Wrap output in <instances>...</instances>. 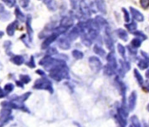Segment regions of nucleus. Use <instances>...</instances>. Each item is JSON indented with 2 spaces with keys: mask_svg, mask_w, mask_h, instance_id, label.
<instances>
[{
  "mask_svg": "<svg viewBox=\"0 0 149 127\" xmlns=\"http://www.w3.org/2000/svg\"><path fill=\"white\" fill-rule=\"evenodd\" d=\"M33 87L35 89H38V90H47V91H50L52 93L53 92V90H52V83L45 78H40V79H38Z\"/></svg>",
  "mask_w": 149,
  "mask_h": 127,
  "instance_id": "obj_1",
  "label": "nucleus"
},
{
  "mask_svg": "<svg viewBox=\"0 0 149 127\" xmlns=\"http://www.w3.org/2000/svg\"><path fill=\"white\" fill-rule=\"evenodd\" d=\"M89 65H90V68L92 69V71L94 72H99L102 68L101 61L100 60L99 58H97L95 56L89 58Z\"/></svg>",
  "mask_w": 149,
  "mask_h": 127,
  "instance_id": "obj_2",
  "label": "nucleus"
},
{
  "mask_svg": "<svg viewBox=\"0 0 149 127\" xmlns=\"http://www.w3.org/2000/svg\"><path fill=\"white\" fill-rule=\"evenodd\" d=\"M105 44L107 47L108 50H110L112 52L114 51V44H113V40L112 38V36L109 32V27L108 25L107 26V29H106V34H105Z\"/></svg>",
  "mask_w": 149,
  "mask_h": 127,
  "instance_id": "obj_3",
  "label": "nucleus"
},
{
  "mask_svg": "<svg viewBox=\"0 0 149 127\" xmlns=\"http://www.w3.org/2000/svg\"><path fill=\"white\" fill-rule=\"evenodd\" d=\"M137 103V92L135 91L132 92L128 98V104H127V109L129 112H133L136 106Z\"/></svg>",
  "mask_w": 149,
  "mask_h": 127,
  "instance_id": "obj_4",
  "label": "nucleus"
},
{
  "mask_svg": "<svg viewBox=\"0 0 149 127\" xmlns=\"http://www.w3.org/2000/svg\"><path fill=\"white\" fill-rule=\"evenodd\" d=\"M10 108L5 107L4 109H3L0 112V126L4 125L6 122H8L10 117Z\"/></svg>",
  "mask_w": 149,
  "mask_h": 127,
  "instance_id": "obj_5",
  "label": "nucleus"
},
{
  "mask_svg": "<svg viewBox=\"0 0 149 127\" xmlns=\"http://www.w3.org/2000/svg\"><path fill=\"white\" fill-rule=\"evenodd\" d=\"M107 62H108V65L113 70V71H116L117 68H118V63L116 61V58L114 56V54L113 52L109 53L107 57Z\"/></svg>",
  "mask_w": 149,
  "mask_h": 127,
  "instance_id": "obj_6",
  "label": "nucleus"
},
{
  "mask_svg": "<svg viewBox=\"0 0 149 127\" xmlns=\"http://www.w3.org/2000/svg\"><path fill=\"white\" fill-rule=\"evenodd\" d=\"M130 11H131V14L134 17V20L138 21V22H143L144 21V15L140 11L138 10L137 9L134 8V7H130Z\"/></svg>",
  "mask_w": 149,
  "mask_h": 127,
  "instance_id": "obj_7",
  "label": "nucleus"
},
{
  "mask_svg": "<svg viewBox=\"0 0 149 127\" xmlns=\"http://www.w3.org/2000/svg\"><path fill=\"white\" fill-rule=\"evenodd\" d=\"M58 36V35L57 33L52 32V34H51L50 36H48V37H46V39L43 42V44H42V48H43V49L48 48V47L50 46V44H51L54 40L57 39Z\"/></svg>",
  "mask_w": 149,
  "mask_h": 127,
  "instance_id": "obj_8",
  "label": "nucleus"
},
{
  "mask_svg": "<svg viewBox=\"0 0 149 127\" xmlns=\"http://www.w3.org/2000/svg\"><path fill=\"white\" fill-rule=\"evenodd\" d=\"M80 35V30L79 29V27L78 26H75V27H73L71 31H70V32H69V34H68V39L69 40H71V41H74V40H76L78 37H79V36Z\"/></svg>",
  "mask_w": 149,
  "mask_h": 127,
  "instance_id": "obj_9",
  "label": "nucleus"
},
{
  "mask_svg": "<svg viewBox=\"0 0 149 127\" xmlns=\"http://www.w3.org/2000/svg\"><path fill=\"white\" fill-rule=\"evenodd\" d=\"M79 10L82 13V15L85 17H90V15H91L90 9L85 1H81L79 3Z\"/></svg>",
  "mask_w": 149,
  "mask_h": 127,
  "instance_id": "obj_10",
  "label": "nucleus"
},
{
  "mask_svg": "<svg viewBox=\"0 0 149 127\" xmlns=\"http://www.w3.org/2000/svg\"><path fill=\"white\" fill-rule=\"evenodd\" d=\"M58 46L63 49V50H68L71 47V44H70V40L68 38L65 37H61L59 38V40L58 41Z\"/></svg>",
  "mask_w": 149,
  "mask_h": 127,
  "instance_id": "obj_11",
  "label": "nucleus"
},
{
  "mask_svg": "<svg viewBox=\"0 0 149 127\" xmlns=\"http://www.w3.org/2000/svg\"><path fill=\"white\" fill-rule=\"evenodd\" d=\"M97 9L103 14H107V5L105 0H95Z\"/></svg>",
  "mask_w": 149,
  "mask_h": 127,
  "instance_id": "obj_12",
  "label": "nucleus"
},
{
  "mask_svg": "<svg viewBox=\"0 0 149 127\" xmlns=\"http://www.w3.org/2000/svg\"><path fill=\"white\" fill-rule=\"evenodd\" d=\"M73 24V19L69 17H64L62 19H61V22H60V25L69 29L72 25Z\"/></svg>",
  "mask_w": 149,
  "mask_h": 127,
  "instance_id": "obj_13",
  "label": "nucleus"
},
{
  "mask_svg": "<svg viewBox=\"0 0 149 127\" xmlns=\"http://www.w3.org/2000/svg\"><path fill=\"white\" fill-rule=\"evenodd\" d=\"M116 33H117V35H118V37L120 38V39H122L123 41H127V39H128V34H127V32L124 30V29H122V28H120V29H117L116 30Z\"/></svg>",
  "mask_w": 149,
  "mask_h": 127,
  "instance_id": "obj_14",
  "label": "nucleus"
},
{
  "mask_svg": "<svg viewBox=\"0 0 149 127\" xmlns=\"http://www.w3.org/2000/svg\"><path fill=\"white\" fill-rule=\"evenodd\" d=\"M45 3L46 4L47 8L52 10V11H55L57 9V3L55 0H44Z\"/></svg>",
  "mask_w": 149,
  "mask_h": 127,
  "instance_id": "obj_15",
  "label": "nucleus"
},
{
  "mask_svg": "<svg viewBox=\"0 0 149 127\" xmlns=\"http://www.w3.org/2000/svg\"><path fill=\"white\" fill-rule=\"evenodd\" d=\"M31 16L28 17L27 20H26V28H27V32H28V36L30 37V40L32 39V34H33V31H32V28L31 26Z\"/></svg>",
  "mask_w": 149,
  "mask_h": 127,
  "instance_id": "obj_16",
  "label": "nucleus"
},
{
  "mask_svg": "<svg viewBox=\"0 0 149 127\" xmlns=\"http://www.w3.org/2000/svg\"><path fill=\"white\" fill-rule=\"evenodd\" d=\"M134 77H135V78H136V80H137L139 85L143 86V85H144L145 82H144V79H143V77L141 76V74L139 72V71H138L137 69H134Z\"/></svg>",
  "mask_w": 149,
  "mask_h": 127,
  "instance_id": "obj_17",
  "label": "nucleus"
},
{
  "mask_svg": "<svg viewBox=\"0 0 149 127\" xmlns=\"http://www.w3.org/2000/svg\"><path fill=\"white\" fill-rule=\"evenodd\" d=\"M16 25H17V21H16V22H13V23H11V24H10L7 26L6 31H7V34H8L9 36H13V35H14L15 29H16Z\"/></svg>",
  "mask_w": 149,
  "mask_h": 127,
  "instance_id": "obj_18",
  "label": "nucleus"
},
{
  "mask_svg": "<svg viewBox=\"0 0 149 127\" xmlns=\"http://www.w3.org/2000/svg\"><path fill=\"white\" fill-rule=\"evenodd\" d=\"M130 122H131L130 126L141 127V122H140V120H139L138 117H137V116H135V115H134V116H132V117H131V119H130Z\"/></svg>",
  "mask_w": 149,
  "mask_h": 127,
  "instance_id": "obj_19",
  "label": "nucleus"
},
{
  "mask_svg": "<svg viewBox=\"0 0 149 127\" xmlns=\"http://www.w3.org/2000/svg\"><path fill=\"white\" fill-rule=\"evenodd\" d=\"M125 26H126V28H127L130 32H132V33L137 30V24H136L135 21H133V22H131V23H129V24H126Z\"/></svg>",
  "mask_w": 149,
  "mask_h": 127,
  "instance_id": "obj_20",
  "label": "nucleus"
},
{
  "mask_svg": "<svg viewBox=\"0 0 149 127\" xmlns=\"http://www.w3.org/2000/svg\"><path fill=\"white\" fill-rule=\"evenodd\" d=\"M93 51L100 57H105V55H106L105 50L101 46H99V45H95L93 47Z\"/></svg>",
  "mask_w": 149,
  "mask_h": 127,
  "instance_id": "obj_21",
  "label": "nucleus"
},
{
  "mask_svg": "<svg viewBox=\"0 0 149 127\" xmlns=\"http://www.w3.org/2000/svg\"><path fill=\"white\" fill-rule=\"evenodd\" d=\"M115 119L117 120V123L120 126H127V119L122 118L121 116H120L119 114H116L114 116Z\"/></svg>",
  "mask_w": 149,
  "mask_h": 127,
  "instance_id": "obj_22",
  "label": "nucleus"
},
{
  "mask_svg": "<svg viewBox=\"0 0 149 127\" xmlns=\"http://www.w3.org/2000/svg\"><path fill=\"white\" fill-rule=\"evenodd\" d=\"M149 66V62L148 60H146V59H141L140 61H139V63H138V67L139 68H141V70H145V69H147V68H148Z\"/></svg>",
  "mask_w": 149,
  "mask_h": 127,
  "instance_id": "obj_23",
  "label": "nucleus"
},
{
  "mask_svg": "<svg viewBox=\"0 0 149 127\" xmlns=\"http://www.w3.org/2000/svg\"><path fill=\"white\" fill-rule=\"evenodd\" d=\"M133 34L134 35H135L137 37H139L140 39H141L142 41H145V40H147L148 39V37H147V35L145 34V33H143L142 31H134L133 32Z\"/></svg>",
  "mask_w": 149,
  "mask_h": 127,
  "instance_id": "obj_24",
  "label": "nucleus"
},
{
  "mask_svg": "<svg viewBox=\"0 0 149 127\" xmlns=\"http://www.w3.org/2000/svg\"><path fill=\"white\" fill-rule=\"evenodd\" d=\"M141 42H142V40L136 37V38H134V39L132 40V42H131V46L134 47V48H135V49H137V48H139V47L141 45Z\"/></svg>",
  "mask_w": 149,
  "mask_h": 127,
  "instance_id": "obj_25",
  "label": "nucleus"
},
{
  "mask_svg": "<svg viewBox=\"0 0 149 127\" xmlns=\"http://www.w3.org/2000/svg\"><path fill=\"white\" fill-rule=\"evenodd\" d=\"M95 20L100 24V26H105V25L107 26L108 25V23L107 22V20L104 17H102L101 16H97L96 18H95Z\"/></svg>",
  "mask_w": 149,
  "mask_h": 127,
  "instance_id": "obj_26",
  "label": "nucleus"
},
{
  "mask_svg": "<svg viewBox=\"0 0 149 127\" xmlns=\"http://www.w3.org/2000/svg\"><path fill=\"white\" fill-rule=\"evenodd\" d=\"M12 62L17 65H20L24 63V58L22 56H19V55H17V56H14L13 58H12Z\"/></svg>",
  "mask_w": 149,
  "mask_h": 127,
  "instance_id": "obj_27",
  "label": "nucleus"
},
{
  "mask_svg": "<svg viewBox=\"0 0 149 127\" xmlns=\"http://www.w3.org/2000/svg\"><path fill=\"white\" fill-rule=\"evenodd\" d=\"M118 51L120 54V56L125 59L126 58V49L121 44H118Z\"/></svg>",
  "mask_w": 149,
  "mask_h": 127,
  "instance_id": "obj_28",
  "label": "nucleus"
},
{
  "mask_svg": "<svg viewBox=\"0 0 149 127\" xmlns=\"http://www.w3.org/2000/svg\"><path fill=\"white\" fill-rule=\"evenodd\" d=\"M72 54L73 58H76V59H81V58H83V57H84L83 52H81V51H79V50H74V51H72Z\"/></svg>",
  "mask_w": 149,
  "mask_h": 127,
  "instance_id": "obj_29",
  "label": "nucleus"
},
{
  "mask_svg": "<svg viewBox=\"0 0 149 127\" xmlns=\"http://www.w3.org/2000/svg\"><path fill=\"white\" fill-rule=\"evenodd\" d=\"M15 15H16V17H17V19H18V20H21V21H24V15L23 14V13H21V11L19 10V8H16V10H15Z\"/></svg>",
  "mask_w": 149,
  "mask_h": 127,
  "instance_id": "obj_30",
  "label": "nucleus"
},
{
  "mask_svg": "<svg viewBox=\"0 0 149 127\" xmlns=\"http://www.w3.org/2000/svg\"><path fill=\"white\" fill-rule=\"evenodd\" d=\"M113 72H114V71H113L108 65H107L106 67L104 68V73H105L107 76H112V75L113 74Z\"/></svg>",
  "mask_w": 149,
  "mask_h": 127,
  "instance_id": "obj_31",
  "label": "nucleus"
},
{
  "mask_svg": "<svg viewBox=\"0 0 149 127\" xmlns=\"http://www.w3.org/2000/svg\"><path fill=\"white\" fill-rule=\"evenodd\" d=\"M20 80L24 84H28L31 81V78L28 75H20Z\"/></svg>",
  "mask_w": 149,
  "mask_h": 127,
  "instance_id": "obj_32",
  "label": "nucleus"
},
{
  "mask_svg": "<svg viewBox=\"0 0 149 127\" xmlns=\"http://www.w3.org/2000/svg\"><path fill=\"white\" fill-rule=\"evenodd\" d=\"M122 11H123V14H124V19L126 22H129L130 21V15H129V12L127 11V10L126 8H122Z\"/></svg>",
  "mask_w": 149,
  "mask_h": 127,
  "instance_id": "obj_33",
  "label": "nucleus"
},
{
  "mask_svg": "<svg viewBox=\"0 0 149 127\" xmlns=\"http://www.w3.org/2000/svg\"><path fill=\"white\" fill-rule=\"evenodd\" d=\"M14 89V85L12 84H7L5 86H4V92L6 93H10V92H12Z\"/></svg>",
  "mask_w": 149,
  "mask_h": 127,
  "instance_id": "obj_34",
  "label": "nucleus"
},
{
  "mask_svg": "<svg viewBox=\"0 0 149 127\" xmlns=\"http://www.w3.org/2000/svg\"><path fill=\"white\" fill-rule=\"evenodd\" d=\"M140 3H141V8L145 10L149 7V0H140Z\"/></svg>",
  "mask_w": 149,
  "mask_h": 127,
  "instance_id": "obj_35",
  "label": "nucleus"
},
{
  "mask_svg": "<svg viewBox=\"0 0 149 127\" xmlns=\"http://www.w3.org/2000/svg\"><path fill=\"white\" fill-rule=\"evenodd\" d=\"M9 7H13L16 4V0H3Z\"/></svg>",
  "mask_w": 149,
  "mask_h": 127,
  "instance_id": "obj_36",
  "label": "nucleus"
},
{
  "mask_svg": "<svg viewBox=\"0 0 149 127\" xmlns=\"http://www.w3.org/2000/svg\"><path fill=\"white\" fill-rule=\"evenodd\" d=\"M56 53H58V51H57L55 48H53V47H50L49 50H48V51H47V54H48L49 56L54 55V54H56Z\"/></svg>",
  "mask_w": 149,
  "mask_h": 127,
  "instance_id": "obj_37",
  "label": "nucleus"
},
{
  "mask_svg": "<svg viewBox=\"0 0 149 127\" xmlns=\"http://www.w3.org/2000/svg\"><path fill=\"white\" fill-rule=\"evenodd\" d=\"M27 65L31 68H34L35 67V63H34V58L33 57H31V60L30 62L27 63Z\"/></svg>",
  "mask_w": 149,
  "mask_h": 127,
  "instance_id": "obj_38",
  "label": "nucleus"
},
{
  "mask_svg": "<svg viewBox=\"0 0 149 127\" xmlns=\"http://www.w3.org/2000/svg\"><path fill=\"white\" fill-rule=\"evenodd\" d=\"M20 4L23 8H26L29 5V0H20Z\"/></svg>",
  "mask_w": 149,
  "mask_h": 127,
  "instance_id": "obj_39",
  "label": "nucleus"
},
{
  "mask_svg": "<svg viewBox=\"0 0 149 127\" xmlns=\"http://www.w3.org/2000/svg\"><path fill=\"white\" fill-rule=\"evenodd\" d=\"M141 56L143 57V58H144V59H146V60H148V61L149 62V56H148V54H147V53H146L145 51H141Z\"/></svg>",
  "mask_w": 149,
  "mask_h": 127,
  "instance_id": "obj_40",
  "label": "nucleus"
},
{
  "mask_svg": "<svg viewBox=\"0 0 149 127\" xmlns=\"http://www.w3.org/2000/svg\"><path fill=\"white\" fill-rule=\"evenodd\" d=\"M4 95H5V92H4V91H3V90L0 88V98H3V97H4Z\"/></svg>",
  "mask_w": 149,
  "mask_h": 127,
  "instance_id": "obj_41",
  "label": "nucleus"
},
{
  "mask_svg": "<svg viewBox=\"0 0 149 127\" xmlns=\"http://www.w3.org/2000/svg\"><path fill=\"white\" fill-rule=\"evenodd\" d=\"M37 72H38V73H39V74H40L41 76H43V77H45V73L43 71H40V70H38V71H37Z\"/></svg>",
  "mask_w": 149,
  "mask_h": 127,
  "instance_id": "obj_42",
  "label": "nucleus"
},
{
  "mask_svg": "<svg viewBox=\"0 0 149 127\" xmlns=\"http://www.w3.org/2000/svg\"><path fill=\"white\" fill-rule=\"evenodd\" d=\"M3 10H4V7H3V4H1V3H0V13H1V12H3Z\"/></svg>",
  "mask_w": 149,
  "mask_h": 127,
  "instance_id": "obj_43",
  "label": "nucleus"
},
{
  "mask_svg": "<svg viewBox=\"0 0 149 127\" xmlns=\"http://www.w3.org/2000/svg\"><path fill=\"white\" fill-rule=\"evenodd\" d=\"M17 85H18V86H20V87H23V86H24V85H23V84H22V83H21V84H20V83H19V81H17Z\"/></svg>",
  "mask_w": 149,
  "mask_h": 127,
  "instance_id": "obj_44",
  "label": "nucleus"
},
{
  "mask_svg": "<svg viewBox=\"0 0 149 127\" xmlns=\"http://www.w3.org/2000/svg\"><path fill=\"white\" fill-rule=\"evenodd\" d=\"M146 89L149 92V82H148V83L146 84Z\"/></svg>",
  "mask_w": 149,
  "mask_h": 127,
  "instance_id": "obj_45",
  "label": "nucleus"
},
{
  "mask_svg": "<svg viewBox=\"0 0 149 127\" xmlns=\"http://www.w3.org/2000/svg\"><path fill=\"white\" fill-rule=\"evenodd\" d=\"M146 77L149 79V70L148 71H147V72H146Z\"/></svg>",
  "mask_w": 149,
  "mask_h": 127,
  "instance_id": "obj_46",
  "label": "nucleus"
},
{
  "mask_svg": "<svg viewBox=\"0 0 149 127\" xmlns=\"http://www.w3.org/2000/svg\"><path fill=\"white\" fill-rule=\"evenodd\" d=\"M3 31H0V37H3Z\"/></svg>",
  "mask_w": 149,
  "mask_h": 127,
  "instance_id": "obj_47",
  "label": "nucleus"
},
{
  "mask_svg": "<svg viewBox=\"0 0 149 127\" xmlns=\"http://www.w3.org/2000/svg\"><path fill=\"white\" fill-rule=\"evenodd\" d=\"M147 110H148V111L149 112V104L148 105H147Z\"/></svg>",
  "mask_w": 149,
  "mask_h": 127,
  "instance_id": "obj_48",
  "label": "nucleus"
}]
</instances>
